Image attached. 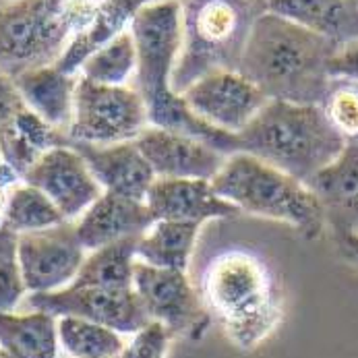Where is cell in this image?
I'll return each mask as SVG.
<instances>
[{
    "instance_id": "obj_31",
    "label": "cell",
    "mask_w": 358,
    "mask_h": 358,
    "mask_svg": "<svg viewBox=\"0 0 358 358\" xmlns=\"http://www.w3.org/2000/svg\"><path fill=\"white\" fill-rule=\"evenodd\" d=\"M21 94L15 87V81L0 71V133L8 129L15 116L25 108Z\"/></svg>"
},
{
    "instance_id": "obj_16",
    "label": "cell",
    "mask_w": 358,
    "mask_h": 358,
    "mask_svg": "<svg viewBox=\"0 0 358 358\" xmlns=\"http://www.w3.org/2000/svg\"><path fill=\"white\" fill-rule=\"evenodd\" d=\"M307 185L334 238L358 234V143H346L340 155Z\"/></svg>"
},
{
    "instance_id": "obj_38",
    "label": "cell",
    "mask_w": 358,
    "mask_h": 358,
    "mask_svg": "<svg viewBox=\"0 0 358 358\" xmlns=\"http://www.w3.org/2000/svg\"><path fill=\"white\" fill-rule=\"evenodd\" d=\"M110 358H118V357H110Z\"/></svg>"
},
{
    "instance_id": "obj_14",
    "label": "cell",
    "mask_w": 358,
    "mask_h": 358,
    "mask_svg": "<svg viewBox=\"0 0 358 358\" xmlns=\"http://www.w3.org/2000/svg\"><path fill=\"white\" fill-rule=\"evenodd\" d=\"M135 143L150 162L155 178L211 180L228 157L203 139L152 124L135 139Z\"/></svg>"
},
{
    "instance_id": "obj_1",
    "label": "cell",
    "mask_w": 358,
    "mask_h": 358,
    "mask_svg": "<svg viewBox=\"0 0 358 358\" xmlns=\"http://www.w3.org/2000/svg\"><path fill=\"white\" fill-rule=\"evenodd\" d=\"M129 29L137 48L135 90L145 102L150 124L203 139L222 154H236V135L207 124L172 87V73L182 44L180 0H155L143 4L135 13Z\"/></svg>"
},
{
    "instance_id": "obj_6",
    "label": "cell",
    "mask_w": 358,
    "mask_h": 358,
    "mask_svg": "<svg viewBox=\"0 0 358 358\" xmlns=\"http://www.w3.org/2000/svg\"><path fill=\"white\" fill-rule=\"evenodd\" d=\"M220 197L257 217L275 220L294 228L308 241L325 232L321 205L307 182L265 164L255 155L236 152L228 155L211 178Z\"/></svg>"
},
{
    "instance_id": "obj_13",
    "label": "cell",
    "mask_w": 358,
    "mask_h": 358,
    "mask_svg": "<svg viewBox=\"0 0 358 358\" xmlns=\"http://www.w3.org/2000/svg\"><path fill=\"white\" fill-rule=\"evenodd\" d=\"M23 180L48 195L66 222L77 220L103 193L87 162L71 143L44 152Z\"/></svg>"
},
{
    "instance_id": "obj_24",
    "label": "cell",
    "mask_w": 358,
    "mask_h": 358,
    "mask_svg": "<svg viewBox=\"0 0 358 358\" xmlns=\"http://www.w3.org/2000/svg\"><path fill=\"white\" fill-rule=\"evenodd\" d=\"M137 238H122L90 251L77 278V286L133 288V267L137 261Z\"/></svg>"
},
{
    "instance_id": "obj_34",
    "label": "cell",
    "mask_w": 358,
    "mask_h": 358,
    "mask_svg": "<svg viewBox=\"0 0 358 358\" xmlns=\"http://www.w3.org/2000/svg\"><path fill=\"white\" fill-rule=\"evenodd\" d=\"M334 243H336V249H338L340 257H342L346 263L358 267V234L334 238Z\"/></svg>"
},
{
    "instance_id": "obj_36",
    "label": "cell",
    "mask_w": 358,
    "mask_h": 358,
    "mask_svg": "<svg viewBox=\"0 0 358 358\" xmlns=\"http://www.w3.org/2000/svg\"><path fill=\"white\" fill-rule=\"evenodd\" d=\"M145 2H148V4H150V2H155V0H145Z\"/></svg>"
},
{
    "instance_id": "obj_29",
    "label": "cell",
    "mask_w": 358,
    "mask_h": 358,
    "mask_svg": "<svg viewBox=\"0 0 358 358\" xmlns=\"http://www.w3.org/2000/svg\"><path fill=\"white\" fill-rule=\"evenodd\" d=\"M25 292L27 290L17 261V234L2 228L0 230V313L13 310Z\"/></svg>"
},
{
    "instance_id": "obj_7",
    "label": "cell",
    "mask_w": 358,
    "mask_h": 358,
    "mask_svg": "<svg viewBox=\"0 0 358 358\" xmlns=\"http://www.w3.org/2000/svg\"><path fill=\"white\" fill-rule=\"evenodd\" d=\"M100 0H0V71L54 64L94 17Z\"/></svg>"
},
{
    "instance_id": "obj_9",
    "label": "cell",
    "mask_w": 358,
    "mask_h": 358,
    "mask_svg": "<svg viewBox=\"0 0 358 358\" xmlns=\"http://www.w3.org/2000/svg\"><path fill=\"white\" fill-rule=\"evenodd\" d=\"M133 290L150 321L162 323L174 338L182 336L197 342L211 325L203 299L187 278V271L155 267L137 259L133 267Z\"/></svg>"
},
{
    "instance_id": "obj_26",
    "label": "cell",
    "mask_w": 358,
    "mask_h": 358,
    "mask_svg": "<svg viewBox=\"0 0 358 358\" xmlns=\"http://www.w3.org/2000/svg\"><path fill=\"white\" fill-rule=\"evenodd\" d=\"M64 222L66 220L60 213V209L40 189L27 185L25 180H21L13 189L6 207L4 230L13 234H23V232L46 230Z\"/></svg>"
},
{
    "instance_id": "obj_32",
    "label": "cell",
    "mask_w": 358,
    "mask_h": 358,
    "mask_svg": "<svg viewBox=\"0 0 358 358\" xmlns=\"http://www.w3.org/2000/svg\"><path fill=\"white\" fill-rule=\"evenodd\" d=\"M329 75L331 79H348L358 83V40L338 48L329 60Z\"/></svg>"
},
{
    "instance_id": "obj_21",
    "label": "cell",
    "mask_w": 358,
    "mask_h": 358,
    "mask_svg": "<svg viewBox=\"0 0 358 358\" xmlns=\"http://www.w3.org/2000/svg\"><path fill=\"white\" fill-rule=\"evenodd\" d=\"M148 4L145 0H100L92 21L73 36V40L66 44L60 58L54 62L62 73L77 75L83 66V62L106 46L110 40H114L118 34L127 31L131 27V21L135 13Z\"/></svg>"
},
{
    "instance_id": "obj_15",
    "label": "cell",
    "mask_w": 358,
    "mask_h": 358,
    "mask_svg": "<svg viewBox=\"0 0 358 358\" xmlns=\"http://www.w3.org/2000/svg\"><path fill=\"white\" fill-rule=\"evenodd\" d=\"M145 205L154 220L193 222L230 220L241 213L238 207L217 195L211 180L203 178H155Z\"/></svg>"
},
{
    "instance_id": "obj_20",
    "label": "cell",
    "mask_w": 358,
    "mask_h": 358,
    "mask_svg": "<svg viewBox=\"0 0 358 358\" xmlns=\"http://www.w3.org/2000/svg\"><path fill=\"white\" fill-rule=\"evenodd\" d=\"M13 81L23 102L38 116H42L50 127L66 135V129L73 118L79 73L69 75L62 73L56 64H46L25 71L17 75Z\"/></svg>"
},
{
    "instance_id": "obj_11",
    "label": "cell",
    "mask_w": 358,
    "mask_h": 358,
    "mask_svg": "<svg viewBox=\"0 0 358 358\" xmlns=\"http://www.w3.org/2000/svg\"><path fill=\"white\" fill-rule=\"evenodd\" d=\"M85 257L87 251L73 222L17 234V261L25 290L31 294L66 288L77 278Z\"/></svg>"
},
{
    "instance_id": "obj_23",
    "label": "cell",
    "mask_w": 358,
    "mask_h": 358,
    "mask_svg": "<svg viewBox=\"0 0 358 358\" xmlns=\"http://www.w3.org/2000/svg\"><path fill=\"white\" fill-rule=\"evenodd\" d=\"M201 224L157 220L137 238V259L155 267L187 271Z\"/></svg>"
},
{
    "instance_id": "obj_18",
    "label": "cell",
    "mask_w": 358,
    "mask_h": 358,
    "mask_svg": "<svg viewBox=\"0 0 358 358\" xmlns=\"http://www.w3.org/2000/svg\"><path fill=\"white\" fill-rule=\"evenodd\" d=\"M154 222L145 201L102 193L77 217L75 230L85 251H94L122 238L141 236Z\"/></svg>"
},
{
    "instance_id": "obj_37",
    "label": "cell",
    "mask_w": 358,
    "mask_h": 358,
    "mask_svg": "<svg viewBox=\"0 0 358 358\" xmlns=\"http://www.w3.org/2000/svg\"><path fill=\"white\" fill-rule=\"evenodd\" d=\"M0 162H2V154H0Z\"/></svg>"
},
{
    "instance_id": "obj_12",
    "label": "cell",
    "mask_w": 358,
    "mask_h": 358,
    "mask_svg": "<svg viewBox=\"0 0 358 358\" xmlns=\"http://www.w3.org/2000/svg\"><path fill=\"white\" fill-rule=\"evenodd\" d=\"M187 106L207 124L238 135L269 102L241 71H213L180 92Z\"/></svg>"
},
{
    "instance_id": "obj_25",
    "label": "cell",
    "mask_w": 358,
    "mask_h": 358,
    "mask_svg": "<svg viewBox=\"0 0 358 358\" xmlns=\"http://www.w3.org/2000/svg\"><path fill=\"white\" fill-rule=\"evenodd\" d=\"M58 344L73 358L120 357L122 334L79 317H58Z\"/></svg>"
},
{
    "instance_id": "obj_4",
    "label": "cell",
    "mask_w": 358,
    "mask_h": 358,
    "mask_svg": "<svg viewBox=\"0 0 358 358\" xmlns=\"http://www.w3.org/2000/svg\"><path fill=\"white\" fill-rule=\"evenodd\" d=\"M238 152L308 182L346 148L321 106L269 100L251 124L236 135Z\"/></svg>"
},
{
    "instance_id": "obj_39",
    "label": "cell",
    "mask_w": 358,
    "mask_h": 358,
    "mask_svg": "<svg viewBox=\"0 0 358 358\" xmlns=\"http://www.w3.org/2000/svg\"><path fill=\"white\" fill-rule=\"evenodd\" d=\"M355 2H358V0H355Z\"/></svg>"
},
{
    "instance_id": "obj_22",
    "label": "cell",
    "mask_w": 358,
    "mask_h": 358,
    "mask_svg": "<svg viewBox=\"0 0 358 358\" xmlns=\"http://www.w3.org/2000/svg\"><path fill=\"white\" fill-rule=\"evenodd\" d=\"M56 317L44 310L0 313V350L13 358H58Z\"/></svg>"
},
{
    "instance_id": "obj_19",
    "label": "cell",
    "mask_w": 358,
    "mask_h": 358,
    "mask_svg": "<svg viewBox=\"0 0 358 358\" xmlns=\"http://www.w3.org/2000/svg\"><path fill=\"white\" fill-rule=\"evenodd\" d=\"M267 10L346 46L358 40V2L355 0H267Z\"/></svg>"
},
{
    "instance_id": "obj_3",
    "label": "cell",
    "mask_w": 358,
    "mask_h": 358,
    "mask_svg": "<svg viewBox=\"0 0 358 358\" xmlns=\"http://www.w3.org/2000/svg\"><path fill=\"white\" fill-rule=\"evenodd\" d=\"M209 317L243 352L259 348L282 321V292L263 257L224 249L209 259L199 290Z\"/></svg>"
},
{
    "instance_id": "obj_35",
    "label": "cell",
    "mask_w": 358,
    "mask_h": 358,
    "mask_svg": "<svg viewBox=\"0 0 358 358\" xmlns=\"http://www.w3.org/2000/svg\"><path fill=\"white\" fill-rule=\"evenodd\" d=\"M0 358H13L8 352H4V350H0Z\"/></svg>"
},
{
    "instance_id": "obj_28",
    "label": "cell",
    "mask_w": 358,
    "mask_h": 358,
    "mask_svg": "<svg viewBox=\"0 0 358 358\" xmlns=\"http://www.w3.org/2000/svg\"><path fill=\"white\" fill-rule=\"evenodd\" d=\"M321 110L346 143H358V83L331 79Z\"/></svg>"
},
{
    "instance_id": "obj_5",
    "label": "cell",
    "mask_w": 358,
    "mask_h": 358,
    "mask_svg": "<svg viewBox=\"0 0 358 358\" xmlns=\"http://www.w3.org/2000/svg\"><path fill=\"white\" fill-rule=\"evenodd\" d=\"M267 0H180L182 44L172 73L174 92L213 71H238L251 27Z\"/></svg>"
},
{
    "instance_id": "obj_33",
    "label": "cell",
    "mask_w": 358,
    "mask_h": 358,
    "mask_svg": "<svg viewBox=\"0 0 358 358\" xmlns=\"http://www.w3.org/2000/svg\"><path fill=\"white\" fill-rule=\"evenodd\" d=\"M21 180H23L21 174L13 166H8L6 162H0V230L4 228V217H6L10 193Z\"/></svg>"
},
{
    "instance_id": "obj_17",
    "label": "cell",
    "mask_w": 358,
    "mask_h": 358,
    "mask_svg": "<svg viewBox=\"0 0 358 358\" xmlns=\"http://www.w3.org/2000/svg\"><path fill=\"white\" fill-rule=\"evenodd\" d=\"M69 143L83 155L103 193L145 201L154 185L155 174L135 141H122L112 145H92L79 141Z\"/></svg>"
},
{
    "instance_id": "obj_27",
    "label": "cell",
    "mask_w": 358,
    "mask_h": 358,
    "mask_svg": "<svg viewBox=\"0 0 358 358\" xmlns=\"http://www.w3.org/2000/svg\"><path fill=\"white\" fill-rule=\"evenodd\" d=\"M137 73V48L131 29L118 34L100 50H96L81 66L79 75L102 85H127Z\"/></svg>"
},
{
    "instance_id": "obj_10",
    "label": "cell",
    "mask_w": 358,
    "mask_h": 358,
    "mask_svg": "<svg viewBox=\"0 0 358 358\" xmlns=\"http://www.w3.org/2000/svg\"><path fill=\"white\" fill-rule=\"evenodd\" d=\"M29 305L36 310L58 317H79L118 334H137L150 323V317L133 288H102V286H77L54 292H36L29 296Z\"/></svg>"
},
{
    "instance_id": "obj_2",
    "label": "cell",
    "mask_w": 358,
    "mask_h": 358,
    "mask_svg": "<svg viewBox=\"0 0 358 358\" xmlns=\"http://www.w3.org/2000/svg\"><path fill=\"white\" fill-rule=\"evenodd\" d=\"M340 46L265 10L251 27L238 71L269 100L321 106L331 85L329 60Z\"/></svg>"
},
{
    "instance_id": "obj_30",
    "label": "cell",
    "mask_w": 358,
    "mask_h": 358,
    "mask_svg": "<svg viewBox=\"0 0 358 358\" xmlns=\"http://www.w3.org/2000/svg\"><path fill=\"white\" fill-rule=\"evenodd\" d=\"M172 334L157 321H150L143 329L131 336L118 358H166Z\"/></svg>"
},
{
    "instance_id": "obj_8",
    "label": "cell",
    "mask_w": 358,
    "mask_h": 358,
    "mask_svg": "<svg viewBox=\"0 0 358 358\" xmlns=\"http://www.w3.org/2000/svg\"><path fill=\"white\" fill-rule=\"evenodd\" d=\"M148 127V108L135 87L102 85L79 75L69 141L92 145L135 141Z\"/></svg>"
}]
</instances>
